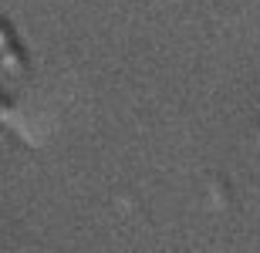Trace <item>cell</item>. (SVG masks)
Segmentation results:
<instances>
[{
    "instance_id": "obj_2",
    "label": "cell",
    "mask_w": 260,
    "mask_h": 253,
    "mask_svg": "<svg viewBox=\"0 0 260 253\" xmlns=\"http://www.w3.org/2000/svg\"><path fill=\"white\" fill-rule=\"evenodd\" d=\"M10 44H17V41H14V34H10V27L4 24V20H0V51H7Z\"/></svg>"
},
{
    "instance_id": "obj_5",
    "label": "cell",
    "mask_w": 260,
    "mask_h": 253,
    "mask_svg": "<svg viewBox=\"0 0 260 253\" xmlns=\"http://www.w3.org/2000/svg\"><path fill=\"white\" fill-rule=\"evenodd\" d=\"M0 135H4V128H0Z\"/></svg>"
},
{
    "instance_id": "obj_3",
    "label": "cell",
    "mask_w": 260,
    "mask_h": 253,
    "mask_svg": "<svg viewBox=\"0 0 260 253\" xmlns=\"http://www.w3.org/2000/svg\"><path fill=\"white\" fill-rule=\"evenodd\" d=\"M7 118H14V105L0 98V122H7Z\"/></svg>"
},
{
    "instance_id": "obj_4",
    "label": "cell",
    "mask_w": 260,
    "mask_h": 253,
    "mask_svg": "<svg viewBox=\"0 0 260 253\" xmlns=\"http://www.w3.org/2000/svg\"><path fill=\"white\" fill-rule=\"evenodd\" d=\"M0 81H4V68H0Z\"/></svg>"
},
{
    "instance_id": "obj_1",
    "label": "cell",
    "mask_w": 260,
    "mask_h": 253,
    "mask_svg": "<svg viewBox=\"0 0 260 253\" xmlns=\"http://www.w3.org/2000/svg\"><path fill=\"white\" fill-rule=\"evenodd\" d=\"M0 68H4V75H20V71H24V54H20L17 44H10L7 51H0Z\"/></svg>"
}]
</instances>
